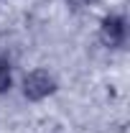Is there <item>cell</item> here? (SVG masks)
I'll return each mask as SVG.
<instances>
[{
	"label": "cell",
	"instance_id": "obj_1",
	"mask_svg": "<svg viewBox=\"0 0 130 133\" xmlns=\"http://www.w3.org/2000/svg\"><path fill=\"white\" fill-rule=\"evenodd\" d=\"M54 90H56V82L44 69H36L23 79V92H26L28 100H44V97H49Z\"/></svg>",
	"mask_w": 130,
	"mask_h": 133
},
{
	"label": "cell",
	"instance_id": "obj_2",
	"mask_svg": "<svg viewBox=\"0 0 130 133\" xmlns=\"http://www.w3.org/2000/svg\"><path fill=\"white\" fill-rule=\"evenodd\" d=\"M102 41L107 46H120L125 41V21L120 16H107L102 21Z\"/></svg>",
	"mask_w": 130,
	"mask_h": 133
},
{
	"label": "cell",
	"instance_id": "obj_3",
	"mask_svg": "<svg viewBox=\"0 0 130 133\" xmlns=\"http://www.w3.org/2000/svg\"><path fill=\"white\" fill-rule=\"evenodd\" d=\"M8 87H10V69H8V64L0 62V92H5Z\"/></svg>",
	"mask_w": 130,
	"mask_h": 133
},
{
	"label": "cell",
	"instance_id": "obj_4",
	"mask_svg": "<svg viewBox=\"0 0 130 133\" xmlns=\"http://www.w3.org/2000/svg\"><path fill=\"white\" fill-rule=\"evenodd\" d=\"M66 3H69V5H74V8H82L87 0H66Z\"/></svg>",
	"mask_w": 130,
	"mask_h": 133
}]
</instances>
